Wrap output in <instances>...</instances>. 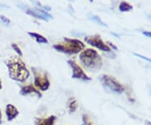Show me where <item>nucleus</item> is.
<instances>
[{"label": "nucleus", "instance_id": "nucleus-1", "mask_svg": "<svg viewBox=\"0 0 151 125\" xmlns=\"http://www.w3.org/2000/svg\"><path fill=\"white\" fill-rule=\"evenodd\" d=\"M8 67L9 76L12 80L19 82H24L30 76L25 63L19 56H13L5 61Z\"/></svg>", "mask_w": 151, "mask_h": 125}, {"label": "nucleus", "instance_id": "nucleus-2", "mask_svg": "<svg viewBox=\"0 0 151 125\" xmlns=\"http://www.w3.org/2000/svg\"><path fill=\"white\" fill-rule=\"evenodd\" d=\"M79 59L84 67L92 71H98L103 66L102 57L97 50L91 48L83 50L80 53Z\"/></svg>", "mask_w": 151, "mask_h": 125}, {"label": "nucleus", "instance_id": "nucleus-3", "mask_svg": "<svg viewBox=\"0 0 151 125\" xmlns=\"http://www.w3.org/2000/svg\"><path fill=\"white\" fill-rule=\"evenodd\" d=\"M53 48L61 53H65L67 55H75L81 52L85 49V45L80 40L65 37L61 42L54 45Z\"/></svg>", "mask_w": 151, "mask_h": 125}, {"label": "nucleus", "instance_id": "nucleus-4", "mask_svg": "<svg viewBox=\"0 0 151 125\" xmlns=\"http://www.w3.org/2000/svg\"><path fill=\"white\" fill-rule=\"evenodd\" d=\"M31 71L34 76V85L41 92L47 91L50 86L48 73L38 67H31Z\"/></svg>", "mask_w": 151, "mask_h": 125}, {"label": "nucleus", "instance_id": "nucleus-5", "mask_svg": "<svg viewBox=\"0 0 151 125\" xmlns=\"http://www.w3.org/2000/svg\"><path fill=\"white\" fill-rule=\"evenodd\" d=\"M101 82H103V84L109 89L110 91H112L113 93H123L125 91V87L123 84H121L120 82L112 76L109 75H103L101 76Z\"/></svg>", "mask_w": 151, "mask_h": 125}, {"label": "nucleus", "instance_id": "nucleus-6", "mask_svg": "<svg viewBox=\"0 0 151 125\" xmlns=\"http://www.w3.org/2000/svg\"><path fill=\"white\" fill-rule=\"evenodd\" d=\"M67 63L72 70L71 77L73 79H77V80H81V81H84V82H89L92 80V78L86 74L84 70L76 62L75 60H67Z\"/></svg>", "mask_w": 151, "mask_h": 125}, {"label": "nucleus", "instance_id": "nucleus-7", "mask_svg": "<svg viewBox=\"0 0 151 125\" xmlns=\"http://www.w3.org/2000/svg\"><path fill=\"white\" fill-rule=\"evenodd\" d=\"M85 41L88 45H92L93 47L97 48V49L102 50L103 52H112L111 48L108 46L106 43L103 42V40L101 38L100 35L95 34V35H90V36H86L85 37Z\"/></svg>", "mask_w": 151, "mask_h": 125}, {"label": "nucleus", "instance_id": "nucleus-8", "mask_svg": "<svg viewBox=\"0 0 151 125\" xmlns=\"http://www.w3.org/2000/svg\"><path fill=\"white\" fill-rule=\"evenodd\" d=\"M22 9H24V12L30 15V16L35 17V18H37V19H42V20H45V21H48L49 19H53V16H51L48 12L43 10V9H29L28 7H21Z\"/></svg>", "mask_w": 151, "mask_h": 125}, {"label": "nucleus", "instance_id": "nucleus-9", "mask_svg": "<svg viewBox=\"0 0 151 125\" xmlns=\"http://www.w3.org/2000/svg\"><path fill=\"white\" fill-rule=\"evenodd\" d=\"M19 94L21 96H24V97L29 96V95H35L39 98L42 97L41 92L34 84H27V85L21 86L20 90H19Z\"/></svg>", "mask_w": 151, "mask_h": 125}, {"label": "nucleus", "instance_id": "nucleus-10", "mask_svg": "<svg viewBox=\"0 0 151 125\" xmlns=\"http://www.w3.org/2000/svg\"><path fill=\"white\" fill-rule=\"evenodd\" d=\"M19 114V110L17 109V108L13 105V104H7L5 108V114H6V118H7V120L8 121H13L14 119H15L18 115Z\"/></svg>", "mask_w": 151, "mask_h": 125}, {"label": "nucleus", "instance_id": "nucleus-11", "mask_svg": "<svg viewBox=\"0 0 151 125\" xmlns=\"http://www.w3.org/2000/svg\"><path fill=\"white\" fill-rule=\"evenodd\" d=\"M56 116L50 115L47 118H35V125H55Z\"/></svg>", "mask_w": 151, "mask_h": 125}, {"label": "nucleus", "instance_id": "nucleus-12", "mask_svg": "<svg viewBox=\"0 0 151 125\" xmlns=\"http://www.w3.org/2000/svg\"><path fill=\"white\" fill-rule=\"evenodd\" d=\"M28 34L33 38L37 43L40 44H48L49 41L47 39L45 38V37H44L43 35H41V34H37V33H35V32H28Z\"/></svg>", "mask_w": 151, "mask_h": 125}, {"label": "nucleus", "instance_id": "nucleus-13", "mask_svg": "<svg viewBox=\"0 0 151 125\" xmlns=\"http://www.w3.org/2000/svg\"><path fill=\"white\" fill-rule=\"evenodd\" d=\"M67 109L70 113H75L76 109L78 108V103L76 99L74 98H70L67 101Z\"/></svg>", "mask_w": 151, "mask_h": 125}, {"label": "nucleus", "instance_id": "nucleus-14", "mask_svg": "<svg viewBox=\"0 0 151 125\" xmlns=\"http://www.w3.org/2000/svg\"><path fill=\"white\" fill-rule=\"evenodd\" d=\"M119 9L120 12H129V11L133 9V6L131 5L130 4H129L128 2L123 1V2L120 3Z\"/></svg>", "mask_w": 151, "mask_h": 125}, {"label": "nucleus", "instance_id": "nucleus-15", "mask_svg": "<svg viewBox=\"0 0 151 125\" xmlns=\"http://www.w3.org/2000/svg\"><path fill=\"white\" fill-rule=\"evenodd\" d=\"M88 18H89L91 20H92V21L97 23V24H99V25H102V26H104V27H108V24H105V23L101 19V18L98 17L97 15H95V14H88Z\"/></svg>", "mask_w": 151, "mask_h": 125}, {"label": "nucleus", "instance_id": "nucleus-16", "mask_svg": "<svg viewBox=\"0 0 151 125\" xmlns=\"http://www.w3.org/2000/svg\"><path fill=\"white\" fill-rule=\"evenodd\" d=\"M82 122L84 125H94V124L92 122V120L90 119V117L87 114L82 115Z\"/></svg>", "mask_w": 151, "mask_h": 125}, {"label": "nucleus", "instance_id": "nucleus-17", "mask_svg": "<svg viewBox=\"0 0 151 125\" xmlns=\"http://www.w3.org/2000/svg\"><path fill=\"white\" fill-rule=\"evenodd\" d=\"M11 46H12V48L14 49V50L16 52L17 54L19 55V56H23V52L21 51V49L19 47V45H17V44H14V43H13L12 45H11Z\"/></svg>", "mask_w": 151, "mask_h": 125}, {"label": "nucleus", "instance_id": "nucleus-18", "mask_svg": "<svg viewBox=\"0 0 151 125\" xmlns=\"http://www.w3.org/2000/svg\"><path fill=\"white\" fill-rule=\"evenodd\" d=\"M0 19H1V21L3 22L4 24H5L7 25H9L11 23L10 19H9V18H7L6 16H4V15H3V14L0 15Z\"/></svg>", "mask_w": 151, "mask_h": 125}, {"label": "nucleus", "instance_id": "nucleus-19", "mask_svg": "<svg viewBox=\"0 0 151 125\" xmlns=\"http://www.w3.org/2000/svg\"><path fill=\"white\" fill-rule=\"evenodd\" d=\"M134 55L135 56L139 57V58H141V59H143V60H148L149 62H150V63H151V59H150V58H148V57H146V56H144V55H142L137 54V53H134Z\"/></svg>", "mask_w": 151, "mask_h": 125}, {"label": "nucleus", "instance_id": "nucleus-20", "mask_svg": "<svg viewBox=\"0 0 151 125\" xmlns=\"http://www.w3.org/2000/svg\"><path fill=\"white\" fill-rule=\"evenodd\" d=\"M107 44H108V45L109 46V47H110V48H113V49L115 50H118V48H117V47H116V46H115V45H114L113 43H111L110 41H108V42H107Z\"/></svg>", "mask_w": 151, "mask_h": 125}, {"label": "nucleus", "instance_id": "nucleus-21", "mask_svg": "<svg viewBox=\"0 0 151 125\" xmlns=\"http://www.w3.org/2000/svg\"><path fill=\"white\" fill-rule=\"evenodd\" d=\"M142 34H143L144 35L147 36V37H150V38H151V32H150V31H143V32H142Z\"/></svg>", "mask_w": 151, "mask_h": 125}, {"label": "nucleus", "instance_id": "nucleus-22", "mask_svg": "<svg viewBox=\"0 0 151 125\" xmlns=\"http://www.w3.org/2000/svg\"><path fill=\"white\" fill-rule=\"evenodd\" d=\"M2 123H3V114H2V111L0 109V125L2 124Z\"/></svg>", "mask_w": 151, "mask_h": 125}, {"label": "nucleus", "instance_id": "nucleus-23", "mask_svg": "<svg viewBox=\"0 0 151 125\" xmlns=\"http://www.w3.org/2000/svg\"><path fill=\"white\" fill-rule=\"evenodd\" d=\"M145 124L146 125H151V122H150V121H149V120H146Z\"/></svg>", "mask_w": 151, "mask_h": 125}, {"label": "nucleus", "instance_id": "nucleus-24", "mask_svg": "<svg viewBox=\"0 0 151 125\" xmlns=\"http://www.w3.org/2000/svg\"><path fill=\"white\" fill-rule=\"evenodd\" d=\"M0 8H9V6L5 5V4H0Z\"/></svg>", "mask_w": 151, "mask_h": 125}, {"label": "nucleus", "instance_id": "nucleus-25", "mask_svg": "<svg viewBox=\"0 0 151 125\" xmlns=\"http://www.w3.org/2000/svg\"><path fill=\"white\" fill-rule=\"evenodd\" d=\"M1 89H2V82L0 80V91H1Z\"/></svg>", "mask_w": 151, "mask_h": 125}, {"label": "nucleus", "instance_id": "nucleus-26", "mask_svg": "<svg viewBox=\"0 0 151 125\" xmlns=\"http://www.w3.org/2000/svg\"><path fill=\"white\" fill-rule=\"evenodd\" d=\"M89 1H90L91 3H92V2H93V0H89Z\"/></svg>", "mask_w": 151, "mask_h": 125}]
</instances>
